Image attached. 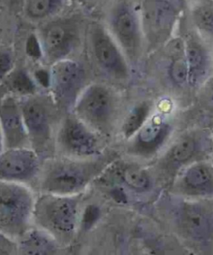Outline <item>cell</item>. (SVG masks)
<instances>
[{
  "label": "cell",
  "mask_w": 213,
  "mask_h": 255,
  "mask_svg": "<svg viewBox=\"0 0 213 255\" xmlns=\"http://www.w3.org/2000/svg\"><path fill=\"white\" fill-rule=\"evenodd\" d=\"M168 217L178 238L193 252L213 254V206L210 199L178 196L169 204Z\"/></svg>",
  "instance_id": "cell-1"
},
{
  "label": "cell",
  "mask_w": 213,
  "mask_h": 255,
  "mask_svg": "<svg viewBox=\"0 0 213 255\" xmlns=\"http://www.w3.org/2000/svg\"><path fill=\"white\" fill-rule=\"evenodd\" d=\"M108 158H58L49 160L39 171L44 194L76 196L107 164Z\"/></svg>",
  "instance_id": "cell-2"
},
{
  "label": "cell",
  "mask_w": 213,
  "mask_h": 255,
  "mask_svg": "<svg viewBox=\"0 0 213 255\" xmlns=\"http://www.w3.org/2000/svg\"><path fill=\"white\" fill-rule=\"evenodd\" d=\"M188 8V0H143L140 18L148 54L160 51L175 38Z\"/></svg>",
  "instance_id": "cell-3"
},
{
  "label": "cell",
  "mask_w": 213,
  "mask_h": 255,
  "mask_svg": "<svg viewBox=\"0 0 213 255\" xmlns=\"http://www.w3.org/2000/svg\"><path fill=\"white\" fill-rule=\"evenodd\" d=\"M35 204L24 184L0 179V233L12 240L23 237L30 230Z\"/></svg>",
  "instance_id": "cell-4"
},
{
  "label": "cell",
  "mask_w": 213,
  "mask_h": 255,
  "mask_svg": "<svg viewBox=\"0 0 213 255\" xmlns=\"http://www.w3.org/2000/svg\"><path fill=\"white\" fill-rule=\"evenodd\" d=\"M33 220L57 242L73 240L79 223V202L75 196L45 194L36 200Z\"/></svg>",
  "instance_id": "cell-5"
},
{
  "label": "cell",
  "mask_w": 213,
  "mask_h": 255,
  "mask_svg": "<svg viewBox=\"0 0 213 255\" xmlns=\"http://www.w3.org/2000/svg\"><path fill=\"white\" fill-rule=\"evenodd\" d=\"M76 117L94 131L107 133L116 116V101L106 87L95 84L84 90L74 106Z\"/></svg>",
  "instance_id": "cell-6"
},
{
  "label": "cell",
  "mask_w": 213,
  "mask_h": 255,
  "mask_svg": "<svg viewBox=\"0 0 213 255\" xmlns=\"http://www.w3.org/2000/svg\"><path fill=\"white\" fill-rule=\"evenodd\" d=\"M183 38L188 69V87L201 90L213 78V48L192 27L185 23Z\"/></svg>",
  "instance_id": "cell-7"
},
{
  "label": "cell",
  "mask_w": 213,
  "mask_h": 255,
  "mask_svg": "<svg viewBox=\"0 0 213 255\" xmlns=\"http://www.w3.org/2000/svg\"><path fill=\"white\" fill-rule=\"evenodd\" d=\"M112 26L125 54L137 61L145 47L140 13L131 0H119L112 12Z\"/></svg>",
  "instance_id": "cell-8"
},
{
  "label": "cell",
  "mask_w": 213,
  "mask_h": 255,
  "mask_svg": "<svg viewBox=\"0 0 213 255\" xmlns=\"http://www.w3.org/2000/svg\"><path fill=\"white\" fill-rule=\"evenodd\" d=\"M57 143L69 158H91L101 154V143L96 131L78 117L63 120Z\"/></svg>",
  "instance_id": "cell-9"
},
{
  "label": "cell",
  "mask_w": 213,
  "mask_h": 255,
  "mask_svg": "<svg viewBox=\"0 0 213 255\" xmlns=\"http://www.w3.org/2000/svg\"><path fill=\"white\" fill-rule=\"evenodd\" d=\"M30 146L38 155L49 149L53 140L54 110L39 99H28L20 104Z\"/></svg>",
  "instance_id": "cell-10"
},
{
  "label": "cell",
  "mask_w": 213,
  "mask_h": 255,
  "mask_svg": "<svg viewBox=\"0 0 213 255\" xmlns=\"http://www.w3.org/2000/svg\"><path fill=\"white\" fill-rule=\"evenodd\" d=\"M173 194L183 198L213 199V163L198 160L180 169L173 179Z\"/></svg>",
  "instance_id": "cell-11"
},
{
  "label": "cell",
  "mask_w": 213,
  "mask_h": 255,
  "mask_svg": "<svg viewBox=\"0 0 213 255\" xmlns=\"http://www.w3.org/2000/svg\"><path fill=\"white\" fill-rule=\"evenodd\" d=\"M51 86L56 106L64 110L74 109L84 84V71L76 62L60 60L51 70Z\"/></svg>",
  "instance_id": "cell-12"
},
{
  "label": "cell",
  "mask_w": 213,
  "mask_h": 255,
  "mask_svg": "<svg viewBox=\"0 0 213 255\" xmlns=\"http://www.w3.org/2000/svg\"><path fill=\"white\" fill-rule=\"evenodd\" d=\"M39 155L30 148L4 149L0 154V179L26 183L40 171Z\"/></svg>",
  "instance_id": "cell-13"
},
{
  "label": "cell",
  "mask_w": 213,
  "mask_h": 255,
  "mask_svg": "<svg viewBox=\"0 0 213 255\" xmlns=\"http://www.w3.org/2000/svg\"><path fill=\"white\" fill-rule=\"evenodd\" d=\"M0 125L5 149L30 148L20 105L12 97H4L0 104Z\"/></svg>",
  "instance_id": "cell-14"
},
{
  "label": "cell",
  "mask_w": 213,
  "mask_h": 255,
  "mask_svg": "<svg viewBox=\"0 0 213 255\" xmlns=\"http://www.w3.org/2000/svg\"><path fill=\"white\" fill-rule=\"evenodd\" d=\"M206 138L199 133H187L173 143L161 161L165 171L176 174L202 154L206 147Z\"/></svg>",
  "instance_id": "cell-15"
},
{
  "label": "cell",
  "mask_w": 213,
  "mask_h": 255,
  "mask_svg": "<svg viewBox=\"0 0 213 255\" xmlns=\"http://www.w3.org/2000/svg\"><path fill=\"white\" fill-rule=\"evenodd\" d=\"M93 46L97 60L102 68L117 79L128 76V66L124 55L105 31L98 28L93 35Z\"/></svg>",
  "instance_id": "cell-16"
},
{
  "label": "cell",
  "mask_w": 213,
  "mask_h": 255,
  "mask_svg": "<svg viewBox=\"0 0 213 255\" xmlns=\"http://www.w3.org/2000/svg\"><path fill=\"white\" fill-rule=\"evenodd\" d=\"M170 133V125L163 118L154 116L148 119L133 136V151L140 155H152L164 144Z\"/></svg>",
  "instance_id": "cell-17"
},
{
  "label": "cell",
  "mask_w": 213,
  "mask_h": 255,
  "mask_svg": "<svg viewBox=\"0 0 213 255\" xmlns=\"http://www.w3.org/2000/svg\"><path fill=\"white\" fill-rule=\"evenodd\" d=\"M74 40V30L67 23H51L43 31V47L51 58L59 59L64 56L70 51Z\"/></svg>",
  "instance_id": "cell-18"
},
{
  "label": "cell",
  "mask_w": 213,
  "mask_h": 255,
  "mask_svg": "<svg viewBox=\"0 0 213 255\" xmlns=\"http://www.w3.org/2000/svg\"><path fill=\"white\" fill-rule=\"evenodd\" d=\"M168 59V78L178 88L188 86V69L185 49L182 37H175L163 49Z\"/></svg>",
  "instance_id": "cell-19"
},
{
  "label": "cell",
  "mask_w": 213,
  "mask_h": 255,
  "mask_svg": "<svg viewBox=\"0 0 213 255\" xmlns=\"http://www.w3.org/2000/svg\"><path fill=\"white\" fill-rule=\"evenodd\" d=\"M188 11V22L213 48V0H192Z\"/></svg>",
  "instance_id": "cell-20"
},
{
  "label": "cell",
  "mask_w": 213,
  "mask_h": 255,
  "mask_svg": "<svg viewBox=\"0 0 213 255\" xmlns=\"http://www.w3.org/2000/svg\"><path fill=\"white\" fill-rule=\"evenodd\" d=\"M18 252L24 255H52L57 252L58 244L44 230H28L21 237Z\"/></svg>",
  "instance_id": "cell-21"
},
{
  "label": "cell",
  "mask_w": 213,
  "mask_h": 255,
  "mask_svg": "<svg viewBox=\"0 0 213 255\" xmlns=\"http://www.w3.org/2000/svg\"><path fill=\"white\" fill-rule=\"evenodd\" d=\"M122 183L137 193H144L152 186V178L146 170L136 166H126L120 171Z\"/></svg>",
  "instance_id": "cell-22"
},
{
  "label": "cell",
  "mask_w": 213,
  "mask_h": 255,
  "mask_svg": "<svg viewBox=\"0 0 213 255\" xmlns=\"http://www.w3.org/2000/svg\"><path fill=\"white\" fill-rule=\"evenodd\" d=\"M151 111L149 103L142 102L133 108L127 115L122 125V133L127 138H131L147 122Z\"/></svg>",
  "instance_id": "cell-23"
},
{
  "label": "cell",
  "mask_w": 213,
  "mask_h": 255,
  "mask_svg": "<svg viewBox=\"0 0 213 255\" xmlns=\"http://www.w3.org/2000/svg\"><path fill=\"white\" fill-rule=\"evenodd\" d=\"M53 4L54 0H28L27 13L31 18H43L52 11Z\"/></svg>",
  "instance_id": "cell-24"
},
{
  "label": "cell",
  "mask_w": 213,
  "mask_h": 255,
  "mask_svg": "<svg viewBox=\"0 0 213 255\" xmlns=\"http://www.w3.org/2000/svg\"><path fill=\"white\" fill-rule=\"evenodd\" d=\"M12 87L15 90L16 92L21 94H30L33 90V84L30 80L22 73L13 78Z\"/></svg>",
  "instance_id": "cell-25"
},
{
  "label": "cell",
  "mask_w": 213,
  "mask_h": 255,
  "mask_svg": "<svg viewBox=\"0 0 213 255\" xmlns=\"http://www.w3.org/2000/svg\"><path fill=\"white\" fill-rule=\"evenodd\" d=\"M13 240L0 233V255H12L18 252V245Z\"/></svg>",
  "instance_id": "cell-26"
},
{
  "label": "cell",
  "mask_w": 213,
  "mask_h": 255,
  "mask_svg": "<svg viewBox=\"0 0 213 255\" xmlns=\"http://www.w3.org/2000/svg\"><path fill=\"white\" fill-rule=\"evenodd\" d=\"M13 68V59L7 52H0V82L2 81Z\"/></svg>",
  "instance_id": "cell-27"
},
{
  "label": "cell",
  "mask_w": 213,
  "mask_h": 255,
  "mask_svg": "<svg viewBox=\"0 0 213 255\" xmlns=\"http://www.w3.org/2000/svg\"><path fill=\"white\" fill-rule=\"evenodd\" d=\"M201 89L203 90L202 97L204 107L213 113V82H212V79Z\"/></svg>",
  "instance_id": "cell-28"
},
{
  "label": "cell",
  "mask_w": 213,
  "mask_h": 255,
  "mask_svg": "<svg viewBox=\"0 0 213 255\" xmlns=\"http://www.w3.org/2000/svg\"><path fill=\"white\" fill-rule=\"evenodd\" d=\"M4 149H5V147H4V140H3V132H2L1 125H0V154L3 153Z\"/></svg>",
  "instance_id": "cell-29"
},
{
  "label": "cell",
  "mask_w": 213,
  "mask_h": 255,
  "mask_svg": "<svg viewBox=\"0 0 213 255\" xmlns=\"http://www.w3.org/2000/svg\"><path fill=\"white\" fill-rule=\"evenodd\" d=\"M6 93V90L3 87L0 86V104L2 103L3 99H4V94Z\"/></svg>",
  "instance_id": "cell-30"
},
{
  "label": "cell",
  "mask_w": 213,
  "mask_h": 255,
  "mask_svg": "<svg viewBox=\"0 0 213 255\" xmlns=\"http://www.w3.org/2000/svg\"><path fill=\"white\" fill-rule=\"evenodd\" d=\"M212 162H213V161H212Z\"/></svg>",
  "instance_id": "cell-31"
}]
</instances>
